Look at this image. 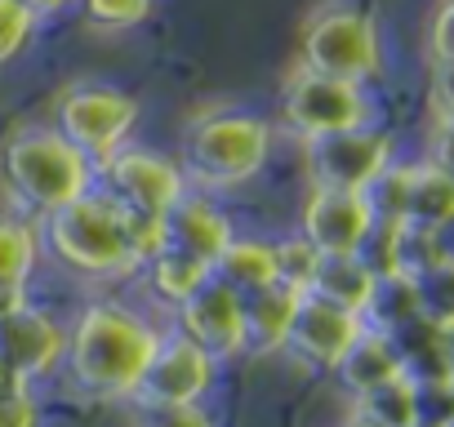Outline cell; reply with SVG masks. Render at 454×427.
I'll list each match as a JSON object with an SVG mask.
<instances>
[{
	"label": "cell",
	"mask_w": 454,
	"mask_h": 427,
	"mask_svg": "<svg viewBox=\"0 0 454 427\" xmlns=\"http://www.w3.org/2000/svg\"><path fill=\"white\" fill-rule=\"evenodd\" d=\"M165 321L147 312L143 303H129L121 294H90L67 316V347L59 383L67 396L85 405H112L134 396V383L160 338Z\"/></svg>",
	"instance_id": "6da1fadb"
},
{
	"label": "cell",
	"mask_w": 454,
	"mask_h": 427,
	"mask_svg": "<svg viewBox=\"0 0 454 427\" xmlns=\"http://www.w3.org/2000/svg\"><path fill=\"white\" fill-rule=\"evenodd\" d=\"M277 138L281 129L272 116L241 103H214L187 116L174 156L187 174V187L209 196H232L272 165Z\"/></svg>",
	"instance_id": "7a4b0ae2"
},
{
	"label": "cell",
	"mask_w": 454,
	"mask_h": 427,
	"mask_svg": "<svg viewBox=\"0 0 454 427\" xmlns=\"http://www.w3.org/2000/svg\"><path fill=\"white\" fill-rule=\"evenodd\" d=\"M41 228V254L45 268L90 285V290H116L129 285L143 268V254L129 241L125 209L107 191H85L81 200L45 214Z\"/></svg>",
	"instance_id": "3957f363"
},
{
	"label": "cell",
	"mask_w": 454,
	"mask_h": 427,
	"mask_svg": "<svg viewBox=\"0 0 454 427\" xmlns=\"http://www.w3.org/2000/svg\"><path fill=\"white\" fill-rule=\"evenodd\" d=\"M0 191L5 205L45 219V214L94 191V160L81 156L50 120H23L0 138Z\"/></svg>",
	"instance_id": "277c9868"
},
{
	"label": "cell",
	"mask_w": 454,
	"mask_h": 427,
	"mask_svg": "<svg viewBox=\"0 0 454 427\" xmlns=\"http://www.w3.org/2000/svg\"><path fill=\"white\" fill-rule=\"evenodd\" d=\"M138 120H143V103L134 89L103 81V76H81L67 81L54 103H50V125L94 165L107 160L112 151H121L125 143L138 138Z\"/></svg>",
	"instance_id": "5b68a950"
},
{
	"label": "cell",
	"mask_w": 454,
	"mask_h": 427,
	"mask_svg": "<svg viewBox=\"0 0 454 427\" xmlns=\"http://www.w3.org/2000/svg\"><path fill=\"white\" fill-rule=\"evenodd\" d=\"M294 63L334 81L370 85L383 72V41H379L374 14L356 5V0H325V5H317L299 32Z\"/></svg>",
	"instance_id": "8992f818"
},
{
	"label": "cell",
	"mask_w": 454,
	"mask_h": 427,
	"mask_svg": "<svg viewBox=\"0 0 454 427\" xmlns=\"http://www.w3.org/2000/svg\"><path fill=\"white\" fill-rule=\"evenodd\" d=\"M370 94L365 85L352 81H334L308 67H290L277 94V129L290 134L294 143L321 138V134H339V129H356V125H374L370 120Z\"/></svg>",
	"instance_id": "52a82bcc"
},
{
	"label": "cell",
	"mask_w": 454,
	"mask_h": 427,
	"mask_svg": "<svg viewBox=\"0 0 454 427\" xmlns=\"http://www.w3.org/2000/svg\"><path fill=\"white\" fill-rule=\"evenodd\" d=\"M94 187L107 191L116 205L165 219V214L187 196V174L174 151H160L152 143H125L107 160L94 165Z\"/></svg>",
	"instance_id": "ba28073f"
},
{
	"label": "cell",
	"mask_w": 454,
	"mask_h": 427,
	"mask_svg": "<svg viewBox=\"0 0 454 427\" xmlns=\"http://www.w3.org/2000/svg\"><path fill=\"white\" fill-rule=\"evenodd\" d=\"M63 347H67V316L41 299L0 316V378L23 387L54 383L63 369Z\"/></svg>",
	"instance_id": "9c48e42d"
},
{
	"label": "cell",
	"mask_w": 454,
	"mask_h": 427,
	"mask_svg": "<svg viewBox=\"0 0 454 427\" xmlns=\"http://www.w3.org/2000/svg\"><path fill=\"white\" fill-rule=\"evenodd\" d=\"M218 361L200 352L187 334H178L169 321L134 383L129 405H205L218 383Z\"/></svg>",
	"instance_id": "30bf717a"
},
{
	"label": "cell",
	"mask_w": 454,
	"mask_h": 427,
	"mask_svg": "<svg viewBox=\"0 0 454 427\" xmlns=\"http://www.w3.org/2000/svg\"><path fill=\"white\" fill-rule=\"evenodd\" d=\"M299 147H303L308 187H330V191H365L396 160L392 156V134H383L379 125L321 134V138H308Z\"/></svg>",
	"instance_id": "8fae6325"
},
{
	"label": "cell",
	"mask_w": 454,
	"mask_h": 427,
	"mask_svg": "<svg viewBox=\"0 0 454 427\" xmlns=\"http://www.w3.org/2000/svg\"><path fill=\"white\" fill-rule=\"evenodd\" d=\"M169 325L187 334L200 352H209L218 365L241 361V294L227 290L218 276H205L174 312Z\"/></svg>",
	"instance_id": "7c38bea8"
},
{
	"label": "cell",
	"mask_w": 454,
	"mask_h": 427,
	"mask_svg": "<svg viewBox=\"0 0 454 427\" xmlns=\"http://www.w3.org/2000/svg\"><path fill=\"white\" fill-rule=\"evenodd\" d=\"M361 330H365L361 316H352L343 307H330L317 294H299V307H294V321L286 330L281 356L312 369V374H330Z\"/></svg>",
	"instance_id": "4fadbf2b"
},
{
	"label": "cell",
	"mask_w": 454,
	"mask_h": 427,
	"mask_svg": "<svg viewBox=\"0 0 454 427\" xmlns=\"http://www.w3.org/2000/svg\"><path fill=\"white\" fill-rule=\"evenodd\" d=\"M374 228L370 200L361 191H330V187H308L299 205V237L317 254H356L361 241Z\"/></svg>",
	"instance_id": "5bb4252c"
},
{
	"label": "cell",
	"mask_w": 454,
	"mask_h": 427,
	"mask_svg": "<svg viewBox=\"0 0 454 427\" xmlns=\"http://www.w3.org/2000/svg\"><path fill=\"white\" fill-rule=\"evenodd\" d=\"M165 228V245L214 268V259L227 250V241L237 237V219L223 209V196H209V191H196L187 187V196L160 219Z\"/></svg>",
	"instance_id": "9a60e30c"
},
{
	"label": "cell",
	"mask_w": 454,
	"mask_h": 427,
	"mask_svg": "<svg viewBox=\"0 0 454 427\" xmlns=\"http://www.w3.org/2000/svg\"><path fill=\"white\" fill-rule=\"evenodd\" d=\"M294 307H299V294L286 285H263L254 294H241V361L281 356Z\"/></svg>",
	"instance_id": "2e32d148"
},
{
	"label": "cell",
	"mask_w": 454,
	"mask_h": 427,
	"mask_svg": "<svg viewBox=\"0 0 454 427\" xmlns=\"http://www.w3.org/2000/svg\"><path fill=\"white\" fill-rule=\"evenodd\" d=\"M205 276H209L205 263H196V259H187V254L160 245L152 259H143V268H138V276H134L129 285H138V303H143L147 312H156L160 321H169V312H174Z\"/></svg>",
	"instance_id": "e0dca14e"
},
{
	"label": "cell",
	"mask_w": 454,
	"mask_h": 427,
	"mask_svg": "<svg viewBox=\"0 0 454 427\" xmlns=\"http://www.w3.org/2000/svg\"><path fill=\"white\" fill-rule=\"evenodd\" d=\"M209 276H218L237 294H254L263 285H277V241L254 237V232H237L232 241H227V250L214 259Z\"/></svg>",
	"instance_id": "ac0fdd59"
},
{
	"label": "cell",
	"mask_w": 454,
	"mask_h": 427,
	"mask_svg": "<svg viewBox=\"0 0 454 427\" xmlns=\"http://www.w3.org/2000/svg\"><path fill=\"white\" fill-rule=\"evenodd\" d=\"M401 374V361H396V347H392V338L387 334H379V330H361L356 338H352V347L343 352V361L330 369V378L356 400V396H365L370 387H379V383H387V378H396Z\"/></svg>",
	"instance_id": "d6986e66"
},
{
	"label": "cell",
	"mask_w": 454,
	"mask_h": 427,
	"mask_svg": "<svg viewBox=\"0 0 454 427\" xmlns=\"http://www.w3.org/2000/svg\"><path fill=\"white\" fill-rule=\"evenodd\" d=\"M374 281L379 276L356 254H321L317 259V272H312V285L303 294H317L321 303L361 316L365 303H370V294H374Z\"/></svg>",
	"instance_id": "ffe728a7"
},
{
	"label": "cell",
	"mask_w": 454,
	"mask_h": 427,
	"mask_svg": "<svg viewBox=\"0 0 454 427\" xmlns=\"http://www.w3.org/2000/svg\"><path fill=\"white\" fill-rule=\"evenodd\" d=\"M45 268V254H41V228L36 219L19 209H0V281H19V285H36Z\"/></svg>",
	"instance_id": "44dd1931"
},
{
	"label": "cell",
	"mask_w": 454,
	"mask_h": 427,
	"mask_svg": "<svg viewBox=\"0 0 454 427\" xmlns=\"http://www.w3.org/2000/svg\"><path fill=\"white\" fill-rule=\"evenodd\" d=\"M445 219H454V178L436 169L432 160L410 165V191H405V219L410 228L436 232Z\"/></svg>",
	"instance_id": "7402d4cb"
},
{
	"label": "cell",
	"mask_w": 454,
	"mask_h": 427,
	"mask_svg": "<svg viewBox=\"0 0 454 427\" xmlns=\"http://www.w3.org/2000/svg\"><path fill=\"white\" fill-rule=\"evenodd\" d=\"M352 414L374 423V427H419L423 423L419 418V392H414V383L405 374H396V378L370 387L365 396H356Z\"/></svg>",
	"instance_id": "603a6c76"
},
{
	"label": "cell",
	"mask_w": 454,
	"mask_h": 427,
	"mask_svg": "<svg viewBox=\"0 0 454 427\" xmlns=\"http://www.w3.org/2000/svg\"><path fill=\"white\" fill-rule=\"evenodd\" d=\"M414 316H419L414 281L401 276V272L379 276V281H374V294H370V303H365V312H361V321H365L370 330H379V334H392V330H401V325L414 321Z\"/></svg>",
	"instance_id": "cb8c5ba5"
},
{
	"label": "cell",
	"mask_w": 454,
	"mask_h": 427,
	"mask_svg": "<svg viewBox=\"0 0 454 427\" xmlns=\"http://www.w3.org/2000/svg\"><path fill=\"white\" fill-rule=\"evenodd\" d=\"M410 281H414L419 316H423L432 330L454 334V263H432V268L414 272Z\"/></svg>",
	"instance_id": "d4e9b609"
},
{
	"label": "cell",
	"mask_w": 454,
	"mask_h": 427,
	"mask_svg": "<svg viewBox=\"0 0 454 427\" xmlns=\"http://www.w3.org/2000/svg\"><path fill=\"white\" fill-rule=\"evenodd\" d=\"M152 14H156V0H76V19L103 36L138 32L143 23H152Z\"/></svg>",
	"instance_id": "484cf974"
},
{
	"label": "cell",
	"mask_w": 454,
	"mask_h": 427,
	"mask_svg": "<svg viewBox=\"0 0 454 427\" xmlns=\"http://www.w3.org/2000/svg\"><path fill=\"white\" fill-rule=\"evenodd\" d=\"M405 191H410V165L392 160L361 196L370 200L374 223H401V219H405Z\"/></svg>",
	"instance_id": "4316f807"
},
{
	"label": "cell",
	"mask_w": 454,
	"mask_h": 427,
	"mask_svg": "<svg viewBox=\"0 0 454 427\" xmlns=\"http://www.w3.org/2000/svg\"><path fill=\"white\" fill-rule=\"evenodd\" d=\"M41 36V23L19 5V0H0V72L14 67Z\"/></svg>",
	"instance_id": "83f0119b"
},
{
	"label": "cell",
	"mask_w": 454,
	"mask_h": 427,
	"mask_svg": "<svg viewBox=\"0 0 454 427\" xmlns=\"http://www.w3.org/2000/svg\"><path fill=\"white\" fill-rule=\"evenodd\" d=\"M272 241H277V285L303 294V290L312 285V272H317V259H321V254H317L299 232H290V237H272Z\"/></svg>",
	"instance_id": "f1b7e54d"
},
{
	"label": "cell",
	"mask_w": 454,
	"mask_h": 427,
	"mask_svg": "<svg viewBox=\"0 0 454 427\" xmlns=\"http://www.w3.org/2000/svg\"><path fill=\"white\" fill-rule=\"evenodd\" d=\"M134 427H218L209 405H129Z\"/></svg>",
	"instance_id": "f546056e"
},
{
	"label": "cell",
	"mask_w": 454,
	"mask_h": 427,
	"mask_svg": "<svg viewBox=\"0 0 454 427\" xmlns=\"http://www.w3.org/2000/svg\"><path fill=\"white\" fill-rule=\"evenodd\" d=\"M0 427H41V400L36 387L0 378Z\"/></svg>",
	"instance_id": "4dcf8cb0"
},
{
	"label": "cell",
	"mask_w": 454,
	"mask_h": 427,
	"mask_svg": "<svg viewBox=\"0 0 454 427\" xmlns=\"http://www.w3.org/2000/svg\"><path fill=\"white\" fill-rule=\"evenodd\" d=\"M427 54H432V63H454V0L436 5V14L427 23Z\"/></svg>",
	"instance_id": "1f68e13d"
},
{
	"label": "cell",
	"mask_w": 454,
	"mask_h": 427,
	"mask_svg": "<svg viewBox=\"0 0 454 427\" xmlns=\"http://www.w3.org/2000/svg\"><path fill=\"white\" fill-rule=\"evenodd\" d=\"M436 120L454 125V63H432V85H427Z\"/></svg>",
	"instance_id": "d6a6232c"
},
{
	"label": "cell",
	"mask_w": 454,
	"mask_h": 427,
	"mask_svg": "<svg viewBox=\"0 0 454 427\" xmlns=\"http://www.w3.org/2000/svg\"><path fill=\"white\" fill-rule=\"evenodd\" d=\"M427 160L454 178V125L436 120V129H432V138H427Z\"/></svg>",
	"instance_id": "836d02e7"
},
{
	"label": "cell",
	"mask_w": 454,
	"mask_h": 427,
	"mask_svg": "<svg viewBox=\"0 0 454 427\" xmlns=\"http://www.w3.org/2000/svg\"><path fill=\"white\" fill-rule=\"evenodd\" d=\"M19 5H23L41 27H54V23H63L67 14H76V0H19Z\"/></svg>",
	"instance_id": "e575fe53"
},
{
	"label": "cell",
	"mask_w": 454,
	"mask_h": 427,
	"mask_svg": "<svg viewBox=\"0 0 454 427\" xmlns=\"http://www.w3.org/2000/svg\"><path fill=\"white\" fill-rule=\"evenodd\" d=\"M36 299V285H19V281H0V316H10L19 307H27Z\"/></svg>",
	"instance_id": "d590c367"
},
{
	"label": "cell",
	"mask_w": 454,
	"mask_h": 427,
	"mask_svg": "<svg viewBox=\"0 0 454 427\" xmlns=\"http://www.w3.org/2000/svg\"><path fill=\"white\" fill-rule=\"evenodd\" d=\"M432 241H436V259H441V263H454V219H445V223L432 232Z\"/></svg>",
	"instance_id": "8d00e7d4"
},
{
	"label": "cell",
	"mask_w": 454,
	"mask_h": 427,
	"mask_svg": "<svg viewBox=\"0 0 454 427\" xmlns=\"http://www.w3.org/2000/svg\"><path fill=\"white\" fill-rule=\"evenodd\" d=\"M348 427H374V423H365V418H356V414H352V423H348Z\"/></svg>",
	"instance_id": "74e56055"
},
{
	"label": "cell",
	"mask_w": 454,
	"mask_h": 427,
	"mask_svg": "<svg viewBox=\"0 0 454 427\" xmlns=\"http://www.w3.org/2000/svg\"><path fill=\"white\" fill-rule=\"evenodd\" d=\"M450 392H454V347H450Z\"/></svg>",
	"instance_id": "f35d334b"
},
{
	"label": "cell",
	"mask_w": 454,
	"mask_h": 427,
	"mask_svg": "<svg viewBox=\"0 0 454 427\" xmlns=\"http://www.w3.org/2000/svg\"><path fill=\"white\" fill-rule=\"evenodd\" d=\"M441 427H454V414H450V418H445V423H441Z\"/></svg>",
	"instance_id": "ab89813d"
},
{
	"label": "cell",
	"mask_w": 454,
	"mask_h": 427,
	"mask_svg": "<svg viewBox=\"0 0 454 427\" xmlns=\"http://www.w3.org/2000/svg\"><path fill=\"white\" fill-rule=\"evenodd\" d=\"M419 427H427V423H419Z\"/></svg>",
	"instance_id": "60d3db41"
}]
</instances>
